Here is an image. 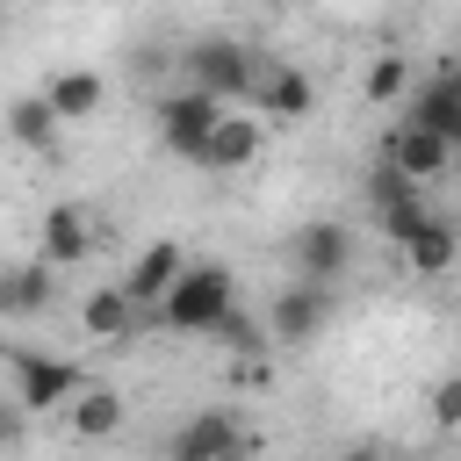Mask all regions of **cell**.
<instances>
[{"instance_id": "obj_1", "label": "cell", "mask_w": 461, "mask_h": 461, "mask_svg": "<svg viewBox=\"0 0 461 461\" xmlns=\"http://www.w3.org/2000/svg\"><path fill=\"white\" fill-rule=\"evenodd\" d=\"M238 310V281L223 267H187L173 281V295L158 303L166 331H223V317Z\"/></svg>"}, {"instance_id": "obj_2", "label": "cell", "mask_w": 461, "mask_h": 461, "mask_svg": "<svg viewBox=\"0 0 461 461\" xmlns=\"http://www.w3.org/2000/svg\"><path fill=\"white\" fill-rule=\"evenodd\" d=\"M382 230L396 238V252H403V267H411V274H447V267L461 259V230H454V216H432L425 202H411V209L382 216Z\"/></svg>"}, {"instance_id": "obj_3", "label": "cell", "mask_w": 461, "mask_h": 461, "mask_svg": "<svg viewBox=\"0 0 461 461\" xmlns=\"http://www.w3.org/2000/svg\"><path fill=\"white\" fill-rule=\"evenodd\" d=\"M7 375H14V411H29V418H50V411H65V403L86 389L72 360L36 353V346H14V353H7Z\"/></svg>"}, {"instance_id": "obj_4", "label": "cell", "mask_w": 461, "mask_h": 461, "mask_svg": "<svg viewBox=\"0 0 461 461\" xmlns=\"http://www.w3.org/2000/svg\"><path fill=\"white\" fill-rule=\"evenodd\" d=\"M187 86H202L216 101H252L259 94V58L245 43H230V36H202L187 50Z\"/></svg>"}, {"instance_id": "obj_5", "label": "cell", "mask_w": 461, "mask_h": 461, "mask_svg": "<svg viewBox=\"0 0 461 461\" xmlns=\"http://www.w3.org/2000/svg\"><path fill=\"white\" fill-rule=\"evenodd\" d=\"M223 115H230V101H216V94H202V86H180V94L158 101V137H166L180 158H202V144L216 137Z\"/></svg>"}, {"instance_id": "obj_6", "label": "cell", "mask_w": 461, "mask_h": 461, "mask_svg": "<svg viewBox=\"0 0 461 461\" xmlns=\"http://www.w3.org/2000/svg\"><path fill=\"white\" fill-rule=\"evenodd\" d=\"M245 418L238 411H194L173 432V461H245Z\"/></svg>"}, {"instance_id": "obj_7", "label": "cell", "mask_w": 461, "mask_h": 461, "mask_svg": "<svg viewBox=\"0 0 461 461\" xmlns=\"http://www.w3.org/2000/svg\"><path fill=\"white\" fill-rule=\"evenodd\" d=\"M324 324H331V281H295V288H281L274 310H267L274 346H303V339H317Z\"/></svg>"}, {"instance_id": "obj_8", "label": "cell", "mask_w": 461, "mask_h": 461, "mask_svg": "<svg viewBox=\"0 0 461 461\" xmlns=\"http://www.w3.org/2000/svg\"><path fill=\"white\" fill-rule=\"evenodd\" d=\"M382 158H389V166H403L411 180H432V173H454V144H447L439 130H425V122H411V115H396V122H389V137H382Z\"/></svg>"}, {"instance_id": "obj_9", "label": "cell", "mask_w": 461, "mask_h": 461, "mask_svg": "<svg viewBox=\"0 0 461 461\" xmlns=\"http://www.w3.org/2000/svg\"><path fill=\"white\" fill-rule=\"evenodd\" d=\"M288 252H295L303 281H339V274L353 267V230L331 223V216H310V223L288 238Z\"/></svg>"}, {"instance_id": "obj_10", "label": "cell", "mask_w": 461, "mask_h": 461, "mask_svg": "<svg viewBox=\"0 0 461 461\" xmlns=\"http://www.w3.org/2000/svg\"><path fill=\"white\" fill-rule=\"evenodd\" d=\"M187 274V252L173 245V238H151L137 259H130V274H122V288H130V303L137 310H158L166 295H173V281Z\"/></svg>"}, {"instance_id": "obj_11", "label": "cell", "mask_w": 461, "mask_h": 461, "mask_svg": "<svg viewBox=\"0 0 461 461\" xmlns=\"http://www.w3.org/2000/svg\"><path fill=\"white\" fill-rule=\"evenodd\" d=\"M403 115H411V122H425V130H439L447 144H461V72L447 65L439 79H425V86L403 101Z\"/></svg>"}, {"instance_id": "obj_12", "label": "cell", "mask_w": 461, "mask_h": 461, "mask_svg": "<svg viewBox=\"0 0 461 461\" xmlns=\"http://www.w3.org/2000/svg\"><path fill=\"white\" fill-rule=\"evenodd\" d=\"M252 108H267V115H281V122H303V115L317 108V86H310V72H303V65H267V72H259Z\"/></svg>"}, {"instance_id": "obj_13", "label": "cell", "mask_w": 461, "mask_h": 461, "mask_svg": "<svg viewBox=\"0 0 461 461\" xmlns=\"http://www.w3.org/2000/svg\"><path fill=\"white\" fill-rule=\"evenodd\" d=\"M252 158H259V122H252V115H223L194 166H202V173H238V166H252Z\"/></svg>"}, {"instance_id": "obj_14", "label": "cell", "mask_w": 461, "mask_h": 461, "mask_svg": "<svg viewBox=\"0 0 461 461\" xmlns=\"http://www.w3.org/2000/svg\"><path fill=\"white\" fill-rule=\"evenodd\" d=\"M86 252H94V223H86V209L58 202V209L43 216V259H50V267H79Z\"/></svg>"}, {"instance_id": "obj_15", "label": "cell", "mask_w": 461, "mask_h": 461, "mask_svg": "<svg viewBox=\"0 0 461 461\" xmlns=\"http://www.w3.org/2000/svg\"><path fill=\"white\" fill-rule=\"evenodd\" d=\"M130 317H137V303H130V288L115 281V288H94L86 303H79V324H86V339H130Z\"/></svg>"}, {"instance_id": "obj_16", "label": "cell", "mask_w": 461, "mask_h": 461, "mask_svg": "<svg viewBox=\"0 0 461 461\" xmlns=\"http://www.w3.org/2000/svg\"><path fill=\"white\" fill-rule=\"evenodd\" d=\"M65 418H72L79 439H108V432H122V396L115 389H79L65 403Z\"/></svg>"}, {"instance_id": "obj_17", "label": "cell", "mask_w": 461, "mask_h": 461, "mask_svg": "<svg viewBox=\"0 0 461 461\" xmlns=\"http://www.w3.org/2000/svg\"><path fill=\"white\" fill-rule=\"evenodd\" d=\"M7 122H14V144H29V151H50V144H58V122H65V115L50 108V94H22Z\"/></svg>"}, {"instance_id": "obj_18", "label": "cell", "mask_w": 461, "mask_h": 461, "mask_svg": "<svg viewBox=\"0 0 461 461\" xmlns=\"http://www.w3.org/2000/svg\"><path fill=\"white\" fill-rule=\"evenodd\" d=\"M50 281H58V267H50V259L14 267V274H7V295H0V303H7V317H36V310L50 303Z\"/></svg>"}, {"instance_id": "obj_19", "label": "cell", "mask_w": 461, "mask_h": 461, "mask_svg": "<svg viewBox=\"0 0 461 461\" xmlns=\"http://www.w3.org/2000/svg\"><path fill=\"white\" fill-rule=\"evenodd\" d=\"M50 108L65 115V122H79V115H94L101 108V72H50Z\"/></svg>"}, {"instance_id": "obj_20", "label": "cell", "mask_w": 461, "mask_h": 461, "mask_svg": "<svg viewBox=\"0 0 461 461\" xmlns=\"http://www.w3.org/2000/svg\"><path fill=\"white\" fill-rule=\"evenodd\" d=\"M367 202H375L382 216H396V209H411V202H418V180H411L403 166H389V158H382V166L367 173Z\"/></svg>"}, {"instance_id": "obj_21", "label": "cell", "mask_w": 461, "mask_h": 461, "mask_svg": "<svg viewBox=\"0 0 461 461\" xmlns=\"http://www.w3.org/2000/svg\"><path fill=\"white\" fill-rule=\"evenodd\" d=\"M403 79H411V65H403V58H375V65H367V101H396V94H403Z\"/></svg>"}, {"instance_id": "obj_22", "label": "cell", "mask_w": 461, "mask_h": 461, "mask_svg": "<svg viewBox=\"0 0 461 461\" xmlns=\"http://www.w3.org/2000/svg\"><path fill=\"white\" fill-rule=\"evenodd\" d=\"M216 339H223V346H230V353H259V346H267V331H259V324H252V317H245V310H230V317H223V331H216Z\"/></svg>"}, {"instance_id": "obj_23", "label": "cell", "mask_w": 461, "mask_h": 461, "mask_svg": "<svg viewBox=\"0 0 461 461\" xmlns=\"http://www.w3.org/2000/svg\"><path fill=\"white\" fill-rule=\"evenodd\" d=\"M432 418H439V425H461V375H447V382L432 389Z\"/></svg>"}, {"instance_id": "obj_24", "label": "cell", "mask_w": 461, "mask_h": 461, "mask_svg": "<svg viewBox=\"0 0 461 461\" xmlns=\"http://www.w3.org/2000/svg\"><path fill=\"white\" fill-rule=\"evenodd\" d=\"M339 461H382V454H375V447H346Z\"/></svg>"}, {"instance_id": "obj_25", "label": "cell", "mask_w": 461, "mask_h": 461, "mask_svg": "<svg viewBox=\"0 0 461 461\" xmlns=\"http://www.w3.org/2000/svg\"><path fill=\"white\" fill-rule=\"evenodd\" d=\"M454 173H461V144H454Z\"/></svg>"}, {"instance_id": "obj_26", "label": "cell", "mask_w": 461, "mask_h": 461, "mask_svg": "<svg viewBox=\"0 0 461 461\" xmlns=\"http://www.w3.org/2000/svg\"><path fill=\"white\" fill-rule=\"evenodd\" d=\"M454 230H461V216H454Z\"/></svg>"}]
</instances>
